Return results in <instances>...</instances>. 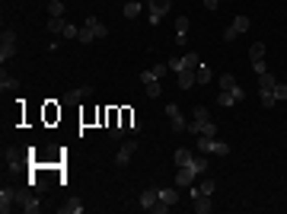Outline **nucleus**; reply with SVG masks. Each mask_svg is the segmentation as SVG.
<instances>
[{"label": "nucleus", "instance_id": "obj_1", "mask_svg": "<svg viewBox=\"0 0 287 214\" xmlns=\"http://www.w3.org/2000/svg\"><path fill=\"white\" fill-rule=\"evenodd\" d=\"M188 131L191 135H198V138H214L217 135V125H214V118H211V112L204 109V106H195V112H191V122H188Z\"/></svg>", "mask_w": 287, "mask_h": 214}, {"label": "nucleus", "instance_id": "obj_2", "mask_svg": "<svg viewBox=\"0 0 287 214\" xmlns=\"http://www.w3.org/2000/svg\"><path fill=\"white\" fill-rule=\"evenodd\" d=\"M169 71H176V73H182V71H198V64H201V58L195 55V51H185V55H176V58H169Z\"/></svg>", "mask_w": 287, "mask_h": 214}, {"label": "nucleus", "instance_id": "obj_3", "mask_svg": "<svg viewBox=\"0 0 287 214\" xmlns=\"http://www.w3.org/2000/svg\"><path fill=\"white\" fill-rule=\"evenodd\" d=\"M198 153H217V157H227V153H230V144L201 135V138H198Z\"/></svg>", "mask_w": 287, "mask_h": 214}, {"label": "nucleus", "instance_id": "obj_4", "mask_svg": "<svg viewBox=\"0 0 287 214\" xmlns=\"http://www.w3.org/2000/svg\"><path fill=\"white\" fill-rule=\"evenodd\" d=\"M166 118H169V128H173L176 135L188 131V122H185V115H182V109H179L176 103H169V106H166Z\"/></svg>", "mask_w": 287, "mask_h": 214}, {"label": "nucleus", "instance_id": "obj_5", "mask_svg": "<svg viewBox=\"0 0 287 214\" xmlns=\"http://www.w3.org/2000/svg\"><path fill=\"white\" fill-rule=\"evenodd\" d=\"M16 55V32L13 29H3V36H0V61H10V58Z\"/></svg>", "mask_w": 287, "mask_h": 214}, {"label": "nucleus", "instance_id": "obj_6", "mask_svg": "<svg viewBox=\"0 0 287 214\" xmlns=\"http://www.w3.org/2000/svg\"><path fill=\"white\" fill-rule=\"evenodd\" d=\"M198 176H201V173H198L195 166H179V173H176V189H188V185H195Z\"/></svg>", "mask_w": 287, "mask_h": 214}, {"label": "nucleus", "instance_id": "obj_7", "mask_svg": "<svg viewBox=\"0 0 287 214\" xmlns=\"http://www.w3.org/2000/svg\"><path fill=\"white\" fill-rule=\"evenodd\" d=\"M156 202H160V185H147V189L141 192V198H138V205L144 211H153Z\"/></svg>", "mask_w": 287, "mask_h": 214}, {"label": "nucleus", "instance_id": "obj_8", "mask_svg": "<svg viewBox=\"0 0 287 214\" xmlns=\"http://www.w3.org/2000/svg\"><path fill=\"white\" fill-rule=\"evenodd\" d=\"M147 3H150V23L156 26L169 13V3H173V0H147Z\"/></svg>", "mask_w": 287, "mask_h": 214}, {"label": "nucleus", "instance_id": "obj_9", "mask_svg": "<svg viewBox=\"0 0 287 214\" xmlns=\"http://www.w3.org/2000/svg\"><path fill=\"white\" fill-rule=\"evenodd\" d=\"M16 202H19V208H23L26 214H38V211H42V202H38L36 195H29V192H19Z\"/></svg>", "mask_w": 287, "mask_h": 214}, {"label": "nucleus", "instance_id": "obj_10", "mask_svg": "<svg viewBox=\"0 0 287 214\" xmlns=\"http://www.w3.org/2000/svg\"><path fill=\"white\" fill-rule=\"evenodd\" d=\"M138 153V141H125L121 144V150L115 153V166H128V160Z\"/></svg>", "mask_w": 287, "mask_h": 214}, {"label": "nucleus", "instance_id": "obj_11", "mask_svg": "<svg viewBox=\"0 0 287 214\" xmlns=\"http://www.w3.org/2000/svg\"><path fill=\"white\" fill-rule=\"evenodd\" d=\"M16 198H19V192H13V189H3V192H0V211H3V214H10L13 208H16V205H13Z\"/></svg>", "mask_w": 287, "mask_h": 214}, {"label": "nucleus", "instance_id": "obj_12", "mask_svg": "<svg viewBox=\"0 0 287 214\" xmlns=\"http://www.w3.org/2000/svg\"><path fill=\"white\" fill-rule=\"evenodd\" d=\"M93 96V86H83V90H67L64 93V103H80V99Z\"/></svg>", "mask_w": 287, "mask_h": 214}, {"label": "nucleus", "instance_id": "obj_13", "mask_svg": "<svg viewBox=\"0 0 287 214\" xmlns=\"http://www.w3.org/2000/svg\"><path fill=\"white\" fill-rule=\"evenodd\" d=\"M160 202L163 205H169V208H173V205H179V189H160Z\"/></svg>", "mask_w": 287, "mask_h": 214}, {"label": "nucleus", "instance_id": "obj_14", "mask_svg": "<svg viewBox=\"0 0 287 214\" xmlns=\"http://www.w3.org/2000/svg\"><path fill=\"white\" fill-rule=\"evenodd\" d=\"M86 26L96 32V38H106V36H108V26H102L99 16H86Z\"/></svg>", "mask_w": 287, "mask_h": 214}, {"label": "nucleus", "instance_id": "obj_15", "mask_svg": "<svg viewBox=\"0 0 287 214\" xmlns=\"http://www.w3.org/2000/svg\"><path fill=\"white\" fill-rule=\"evenodd\" d=\"M195 83H198V73L195 71H182L179 73V90H191Z\"/></svg>", "mask_w": 287, "mask_h": 214}, {"label": "nucleus", "instance_id": "obj_16", "mask_svg": "<svg viewBox=\"0 0 287 214\" xmlns=\"http://www.w3.org/2000/svg\"><path fill=\"white\" fill-rule=\"evenodd\" d=\"M185 36H188V16H179L176 19V42H185Z\"/></svg>", "mask_w": 287, "mask_h": 214}, {"label": "nucleus", "instance_id": "obj_17", "mask_svg": "<svg viewBox=\"0 0 287 214\" xmlns=\"http://www.w3.org/2000/svg\"><path fill=\"white\" fill-rule=\"evenodd\" d=\"M191 202H195L191 208H195L198 214H208L211 208H214V205H211V195H198V198H191Z\"/></svg>", "mask_w": 287, "mask_h": 214}, {"label": "nucleus", "instance_id": "obj_18", "mask_svg": "<svg viewBox=\"0 0 287 214\" xmlns=\"http://www.w3.org/2000/svg\"><path fill=\"white\" fill-rule=\"evenodd\" d=\"M249 61H252V64H265V45H262V42H255V45L249 48Z\"/></svg>", "mask_w": 287, "mask_h": 214}, {"label": "nucleus", "instance_id": "obj_19", "mask_svg": "<svg viewBox=\"0 0 287 214\" xmlns=\"http://www.w3.org/2000/svg\"><path fill=\"white\" fill-rule=\"evenodd\" d=\"M173 160H176V166H188L191 160H195V153H191V150H185V147H179V150L173 153Z\"/></svg>", "mask_w": 287, "mask_h": 214}, {"label": "nucleus", "instance_id": "obj_20", "mask_svg": "<svg viewBox=\"0 0 287 214\" xmlns=\"http://www.w3.org/2000/svg\"><path fill=\"white\" fill-rule=\"evenodd\" d=\"M64 26H67L64 16H51V19H48V32H54V36H61V32H64Z\"/></svg>", "mask_w": 287, "mask_h": 214}, {"label": "nucleus", "instance_id": "obj_21", "mask_svg": "<svg viewBox=\"0 0 287 214\" xmlns=\"http://www.w3.org/2000/svg\"><path fill=\"white\" fill-rule=\"evenodd\" d=\"M58 211H61V214H83V205H80L77 198H71V202H67V205H61Z\"/></svg>", "mask_w": 287, "mask_h": 214}, {"label": "nucleus", "instance_id": "obj_22", "mask_svg": "<svg viewBox=\"0 0 287 214\" xmlns=\"http://www.w3.org/2000/svg\"><path fill=\"white\" fill-rule=\"evenodd\" d=\"M144 90H147L150 99H156V96L163 93V83H160V80H150V83H144Z\"/></svg>", "mask_w": 287, "mask_h": 214}, {"label": "nucleus", "instance_id": "obj_23", "mask_svg": "<svg viewBox=\"0 0 287 214\" xmlns=\"http://www.w3.org/2000/svg\"><path fill=\"white\" fill-rule=\"evenodd\" d=\"M258 99H262L265 109H271V106L278 103V99H275V90H258Z\"/></svg>", "mask_w": 287, "mask_h": 214}, {"label": "nucleus", "instance_id": "obj_24", "mask_svg": "<svg viewBox=\"0 0 287 214\" xmlns=\"http://www.w3.org/2000/svg\"><path fill=\"white\" fill-rule=\"evenodd\" d=\"M236 103V96L233 93H227V90H220V96H217V106H223V109H230V106Z\"/></svg>", "mask_w": 287, "mask_h": 214}, {"label": "nucleus", "instance_id": "obj_25", "mask_svg": "<svg viewBox=\"0 0 287 214\" xmlns=\"http://www.w3.org/2000/svg\"><path fill=\"white\" fill-rule=\"evenodd\" d=\"M138 13H141V3H138V0H128V3H125V16L138 19Z\"/></svg>", "mask_w": 287, "mask_h": 214}, {"label": "nucleus", "instance_id": "obj_26", "mask_svg": "<svg viewBox=\"0 0 287 214\" xmlns=\"http://www.w3.org/2000/svg\"><path fill=\"white\" fill-rule=\"evenodd\" d=\"M93 38H96V32H93V29H90V26H86V23H83V29H80V36H77V42H83V45H90V42H93Z\"/></svg>", "mask_w": 287, "mask_h": 214}, {"label": "nucleus", "instance_id": "obj_27", "mask_svg": "<svg viewBox=\"0 0 287 214\" xmlns=\"http://www.w3.org/2000/svg\"><path fill=\"white\" fill-rule=\"evenodd\" d=\"M275 83L278 80L271 77V73H262V77H258V90H275Z\"/></svg>", "mask_w": 287, "mask_h": 214}, {"label": "nucleus", "instance_id": "obj_28", "mask_svg": "<svg viewBox=\"0 0 287 214\" xmlns=\"http://www.w3.org/2000/svg\"><path fill=\"white\" fill-rule=\"evenodd\" d=\"M198 192H201V195H214V192H217V182H214V179H204V182L198 185Z\"/></svg>", "mask_w": 287, "mask_h": 214}, {"label": "nucleus", "instance_id": "obj_29", "mask_svg": "<svg viewBox=\"0 0 287 214\" xmlns=\"http://www.w3.org/2000/svg\"><path fill=\"white\" fill-rule=\"evenodd\" d=\"M198 83H211V68H208V64H198Z\"/></svg>", "mask_w": 287, "mask_h": 214}, {"label": "nucleus", "instance_id": "obj_30", "mask_svg": "<svg viewBox=\"0 0 287 214\" xmlns=\"http://www.w3.org/2000/svg\"><path fill=\"white\" fill-rule=\"evenodd\" d=\"M233 86H236V77H233V73H220V90H233Z\"/></svg>", "mask_w": 287, "mask_h": 214}, {"label": "nucleus", "instance_id": "obj_31", "mask_svg": "<svg viewBox=\"0 0 287 214\" xmlns=\"http://www.w3.org/2000/svg\"><path fill=\"white\" fill-rule=\"evenodd\" d=\"M166 71H169V64H166V61H160V64H153V68H150V73H153L156 80H163V77H166Z\"/></svg>", "mask_w": 287, "mask_h": 214}, {"label": "nucleus", "instance_id": "obj_32", "mask_svg": "<svg viewBox=\"0 0 287 214\" xmlns=\"http://www.w3.org/2000/svg\"><path fill=\"white\" fill-rule=\"evenodd\" d=\"M48 13H51V16H64V3H61V0H51V3H48Z\"/></svg>", "mask_w": 287, "mask_h": 214}, {"label": "nucleus", "instance_id": "obj_33", "mask_svg": "<svg viewBox=\"0 0 287 214\" xmlns=\"http://www.w3.org/2000/svg\"><path fill=\"white\" fill-rule=\"evenodd\" d=\"M77 36H80V29H77L73 23H67V26H64V32H61V38H77Z\"/></svg>", "mask_w": 287, "mask_h": 214}, {"label": "nucleus", "instance_id": "obj_34", "mask_svg": "<svg viewBox=\"0 0 287 214\" xmlns=\"http://www.w3.org/2000/svg\"><path fill=\"white\" fill-rule=\"evenodd\" d=\"M236 36H243V32H239V29H236V26H233V23H230V26H227V32H223V42H233V38H236Z\"/></svg>", "mask_w": 287, "mask_h": 214}, {"label": "nucleus", "instance_id": "obj_35", "mask_svg": "<svg viewBox=\"0 0 287 214\" xmlns=\"http://www.w3.org/2000/svg\"><path fill=\"white\" fill-rule=\"evenodd\" d=\"M121 135H125V125H118V122L108 125V138H121Z\"/></svg>", "mask_w": 287, "mask_h": 214}, {"label": "nucleus", "instance_id": "obj_36", "mask_svg": "<svg viewBox=\"0 0 287 214\" xmlns=\"http://www.w3.org/2000/svg\"><path fill=\"white\" fill-rule=\"evenodd\" d=\"M275 99H278V103L287 99V83H275Z\"/></svg>", "mask_w": 287, "mask_h": 214}, {"label": "nucleus", "instance_id": "obj_37", "mask_svg": "<svg viewBox=\"0 0 287 214\" xmlns=\"http://www.w3.org/2000/svg\"><path fill=\"white\" fill-rule=\"evenodd\" d=\"M10 86H13V80H10V77H6V71H3V73H0V90H3V93H6V90H10Z\"/></svg>", "mask_w": 287, "mask_h": 214}, {"label": "nucleus", "instance_id": "obj_38", "mask_svg": "<svg viewBox=\"0 0 287 214\" xmlns=\"http://www.w3.org/2000/svg\"><path fill=\"white\" fill-rule=\"evenodd\" d=\"M204 6H208V10H217V6H220V0H201Z\"/></svg>", "mask_w": 287, "mask_h": 214}, {"label": "nucleus", "instance_id": "obj_39", "mask_svg": "<svg viewBox=\"0 0 287 214\" xmlns=\"http://www.w3.org/2000/svg\"><path fill=\"white\" fill-rule=\"evenodd\" d=\"M284 77H287V73H284ZM284 83H287V80H284Z\"/></svg>", "mask_w": 287, "mask_h": 214}]
</instances>
